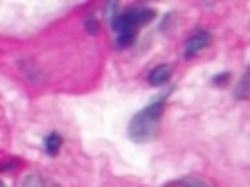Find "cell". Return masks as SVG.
<instances>
[{
    "label": "cell",
    "mask_w": 250,
    "mask_h": 187,
    "mask_svg": "<svg viewBox=\"0 0 250 187\" xmlns=\"http://www.w3.org/2000/svg\"><path fill=\"white\" fill-rule=\"evenodd\" d=\"M86 29H88L90 33H94V31L98 29V19H96L94 16H86Z\"/></svg>",
    "instance_id": "30bf717a"
},
{
    "label": "cell",
    "mask_w": 250,
    "mask_h": 187,
    "mask_svg": "<svg viewBox=\"0 0 250 187\" xmlns=\"http://www.w3.org/2000/svg\"><path fill=\"white\" fill-rule=\"evenodd\" d=\"M21 187H61V185L49 175H43L39 171H29L23 175Z\"/></svg>",
    "instance_id": "277c9868"
},
{
    "label": "cell",
    "mask_w": 250,
    "mask_h": 187,
    "mask_svg": "<svg viewBox=\"0 0 250 187\" xmlns=\"http://www.w3.org/2000/svg\"><path fill=\"white\" fill-rule=\"evenodd\" d=\"M0 187H6V183H4V181H2V179H0Z\"/></svg>",
    "instance_id": "8fae6325"
},
{
    "label": "cell",
    "mask_w": 250,
    "mask_h": 187,
    "mask_svg": "<svg viewBox=\"0 0 250 187\" xmlns=\"http://www.w3.org/2000/svg\"><path fill=\"white\" fill-rule=\"evenodd\" d=\"M234 95L238 97V99H248V68L242 72V76L238 78V82H236V86H234Z\"/></svg>",
    "instance_id": "ba28073f"
},
{
    "label": "cell",
    "mask_w": 250,
    "mask_h": 187,
    "mask_svg": "<svg viewBox=\"0 0 250 187\" xmlns=\"http://www.w3.org/2000/svg\"><path fill=\"white\" fill-rule=\"evenodd\" d=\"M162 187H211V185L205 179H201V177L184 175V177H178V179H172V181L164 183Z\"/></svg>",
    "instance_id": "8992f818"
},
{
    "label": "cell",
    "mask_w": 250,
    "mask_h": 187,
    "mask_svg": "<svg viewBox=\"0 0 250 187\" xmlns=\"http://www.w3.org/2000/svg\"><path fill=\"white\" fill-rule=\"evenodd\" d=\"M229 78H230V74H229V72H223V74H217V76H213V86H225Z\"/></svg>",
    "instance_id": "9c48e42d"
},
{
    "label": "cell",
    "mask_w": 250,
    "mask_h": 187,
    "mask_svg": "<svg viewBox=\"0 0 250 187\" xmlns=\"http://www.w3.org/2000/svg\"><path fill=\"white\" fill-rule=\"evenodd\" d=\"M211 43V33L207 29H197L193 31L186 43H184V58H193L195 55H199L203 49H207Z\"/></svg>",
    "instance_id": "3957f363"
},
{
    "label": "cell",
    "mask_w": 250,
    "mask_h": 187,
    "mask_svg": "<svg viewBox=\"0 0 250 187\" xmlns=\"http://www.w3.org/2000/svg\"><path fill=\"white\" fill-rule=\"evenodd\" d=\"M168 92H162L156 99H152L148 105H145L143 109H139L131 121H129V127H127V136L137 142V144H145L148 140H152L158 132V127H160V119L164 115V105H166V99H168Z\"/></svg>",
    "instance_id": "6da1fadb"
},
{
    "label": "cell",
    "mask_w": 250,
    "mask_h": 187,
    "mask_svg": "<svg viewBox=\"0 0 250 187\" xmlns=\"http://www.w3.org/2000/svg\"><path fill=\"white\" fill-rule=\"evenodd\" d=\"M154 18H156V12L148 6H133L123 12H117L115 18L109 21L115 33V45L119 49L133 45V41L137 39V29L150 23Z\"/></svg>",
    "instance_id": "7a4b0ae2"
},
{
    "label": "cell",
    "mask_w": 250,
    "mask_h": 187,
    "mask_svg": "<svg viewBox=\"0 0 250 187\" xmlns=\"http://www.w3.org/2000/svg\"><path fill=\"white\" fill-rule=\"evenodd\" d=\"M62 146V136L59 132H49L43 136V150L47 156H57Z\"/></svg>",
    "instance_id": "52a82bcc"
},
{
    "label": "cell",
    "mask_w": 250,
    "mask_h": 187,
    "mask_svg": "<svg viewBox=\"0 0 250 187\" xmlns=\"http://www.w3.org/2000/svg\"><path fill=\"white\" fill-rule=\"evenodd\" d=\"M172 76V64L168 62H162V64H156L148 74H146V80L150 86H162L170 80Z\"/></svg>",
    "instance_id": "5b68a950"
}]
</instances>
